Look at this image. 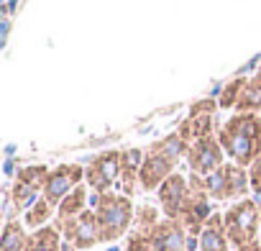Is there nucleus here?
I'll return each mask as SVG.
<instances>
[{
	"mask_svg": "<svg viewBox=\"0 0 261 251\" xmlns=\"http://www.w3.org/2000/svg\"><path fill=\"white\" fill-rule=\"evenodd\" d=\"M213 213H215V208H213V197L207 195L205 180L197 177V174H190V192H187L179 220L185 223V228L190 231L192 238H197L202 233V228H205V223L210 220Z\"/></svg>",
	"mask_w": 261,
	"mask_h": 251,
	"instance_id": "nucleus-6",
	"label": "nucleus"
},
{
	"mask_svg": "<svg viewBox=\"0 0 261 251\" xmlns=\"http://www.w3.org/2000/svg\"><path fill=\"white\" fill-rule=\"evenodd\" d=\"M105 251H120V248H118V246H110V248H105Z\"/></svg>",
	"mask_w": 261,
	"mask_h": 251,
	"instance_id": "nucleus-28",
	"label": "nucleus"
},
{
	"mask_svg": "<svg viewBox=\"0 0 261 251\" xmlns=\"http://www.w3.org/2000/svg\"><path fill=\"white\" fill-rule=\"evenodd\" d=\"M92 210L100 231V243H115L134 228V215H136L134 197H125L115 190L105 195H92Z\"/></svg>",
	"mask_w": 261,
	"mask_h": 251,
	"instance_id": "nucleus-3",
	"label": "nucleus"
},
{
	"mask_svg": "<svg viewBox=\"0 0 261 251\" xmlns=\"http://www.w3.org/2000/svg\"><path fill=\"white\" fill-rule=\"evenodd\" d=\"M236 113H261V72H256L246 80V87L236 105Z\"/></svg>",
	"mask_w": 261,
	"mask_h": 251,
	"instance_id": "nucleus-21",
	"label": "nucleus"
},
{
	"mask_svg": "<svg viewBox=\"0 0 261 251\" xmlns=\"http://www.w3.org/2000/svg\"><path fill=\"white\" fill-rule=\"evenodd\" d=\"M236 251H261V241H256V243H248V246H243V248H236Z\"/></svg>",
	"mask_w": 261,
	"mask_h": 251,
	"instance_id": "nucleus-26",
	"label": "nucleus"
},
{
	"mask_svg": "<svg viewBox=\"0 0 261 251\" xmlns=\"http://www.w3.org/2000/svg\"><path fill=\"white\" fill-rule=\"evenodd\" d=\"M54 228L77 251H87V248H95L100 243V231H97V220H95V210L92 208H87L77 218H67V220L54 218Z\"/></svg>",
	"mask_w": 261,
	"mask_h": 251,
	"instance_id": "nucleus-11",
	"label": "nucleus"
},
{
	"mask_svg": "<svg viewBox=\"0 0 261 251\" xmlns=\"http://www.w3.org/2000/svg\"><path fill=\"white\" fill-rule=\"evenodd\" d=\"M190 144L174 131L164 139L149 144L144 149V167H141V190L156 192L179 167V162L187 157Z\"/></svg>",
	"mask_w": 261,
	"mask_h": 251,
	"instance_id": "nucleus-2",
	"label": "nucleus"
},
{
	"mask_svg": "<svg viewBox=\"0 0 261 251\" xmlns=\"http://www.w3.org/2000/svg\"><path fill=\"white\" fill-rule=\"evenodd\" d=\"M123 251H154L151 241L144 236V233H136V231H130L125 236V243H123Z\"/></svg>",
	"mask_w": 261,
	"mask_h": 251,
	"instance_id": "nucleus-24",
	"label": "nucleus"
},
{
	"mask_svg": "<svg viewBox=\"0 0 261 251\" xmlns=\"http://www.w3.org/2000/svg\"><path fill=\"white\" fill-rule=\"evenodd\" d=\"M218 110H220L218 97H200V100H195V103L190 105L187 118L179 123L177 134H179L187 144L218 134V126H215V113H218Z\"/></svg>",
	"mask_w": 261,
	"mask_h": 251,
	"instance_id": "nucleus-8",
	"label": "nucleus"
},
{
	"mask_svg": "<svg viewBox=\"0 0 261 251\" xmlns=\"http://www.w3.org/2000/svg\"><path fill=\"white\" fill-rule=\"evenodd\" d=\"M258 208H261V200H258Z\"/></svg>",
	"mask_w": 261,
	"mask_h": 251,
	"instance_id": "nucleus-29",
	"label": "nucleus"
},
{
	"mask_svg": "<svg viewBox=\"0 0 261 251\" xmlns=\"http://www.w3.org/2000/svg\"><path fill=\"white\" fill-rule=\"evenodd\" d=\"M218 139L228 162L238 167H251L261 157V115L258 113H233L218 126Z\"/></svg>",
	"mask_w": 261,
	"mask_h": 251,
	"instance_id": "nucleus-1",
	"label": "nucleus"
},
{
	"mask_svg": "<svg viewBox=\"0 0 261 251\" xmlns=\"http://www.w3.org/2000/svg\"><path fill=\"white\" fill-rule=\"evenodd\" d=\"M62 251H77V248H74L72 243H67V241H64V243H62Z\"/></svg>",
	"mask_w": 261,
	"mask_h": 251,
	"instance_id": "nucleus-27",
	"label": "nucleus"
},
{
	"mask_svg": "<svg viewBox=\"0 0 261 251\" xmlns=\"http://www.w3.org/2000/svg\"><path fill=\"white\" fill-rule=\"evenodd\" d=\"M141 167H144V149L120 152V180H118L120 195L134 197L136 190H141Z\"/></svg>",
	"mask_w": 261,
	"mask_h": 251,
	"instance_id": "nucleus-15",
	"label": "nucleus"
},
{
	"mask_svg": "<svg viewBox=\"0 0 261 251\" xmlns=\"http://www.w3.org/2000/svg\"><path fill=\"white\" fill-rule=\"evenodd\" d=\"M49 167L46 164H31V167H21L13 185H11V203L16 213H26L41 195H44V185L49 177Z\"/></svg>",
	"mask_w": 261,
	"mask_h": 251,
	"instance_id": "nucleus-7",
	"label": "nucleus"
},
{
	"mask_svg": "<svg viewBox=\"0 0 261 251\" xmlns=\"http://www.w3.org/2000/svg\"><path fill=\"white\" fill-rule=\"evenodd\" d=\"M223 225H225V233H228L233 251L243 248L248 243H256L258 233H261V208H258V203L253 197H246V200L228 205L223 210Z\"/></svg>",
	"mask_w": 261,
	"mask_h": 251,
	"instance_id": "nucleus-4",
	"label": "nucleus"
},
{
	"mask_svg": "<svg viewBox=\"0 0 261 251\" xmlns=\"http://www.w3.org/2000/svg\"><path fill=\"white\" fill-rule=\"evenodd\" d=\"M29 228L18 218H8L3 225V238H0V251H23L29 243Z\"/></svg>",
	"mask_w": 261,
	"mask_h": 251,
	"instance_id": "nucleus-17",
	"label": "nucleus"
},
{
	"mask_svg": "<svg viewBox=\"0 0 261 251\" xmlns=\"http://www.w3.org/2000/svg\"><path fill=\"white\" fill-rule=\"evenodd\" d=\"M87 200H90V187L87 185H80L74 187L57 208V218L59 220H67V218H77L87 210Z\"/></svg>",
	"mask_w": 261,
	"mask_h": 251,
	"instance_id": "nucleus-18",
	"label": "nucleus"
},
{
	"mask_svg": "<svg viewBox=\"0 0 261 251\" xmlns=\"http://www.w3.org/2000/svg\"><path fill=\"white\" fill-rule=\"evenodd\" d=\"M62 233L54 228V225H46V228H39V231H31L29 236V243L23 251H62Z\"/></svg>",
	"mask_w": 261,
	"mask_h": 251,
	"instance_id": "nucleus-19",
	"label": "nucleus"
},
{
	"mask_svg": "<svg viewBox=\"0 0 261 251\" xmlns=\"http://www.w3.org/2000/svg\"><path fill=\"white\" fill-rule=\"evenodd\" d=\"M248 180H251V192L261 197V157L248 167Z\"/></svg>",
	"mask_w": 261,
	"mask_h": 251,
	"instance_id": "nucleus-25",
	"label": "nucleus"
},
{
	"mask_svg": "<svg viewBox=\"0 0 261 251\" xmlns=\"http://www.w3.org/2000/svg\"><path fill=\"white\" fill-rule=\"evenodd\" d=\"M205 180V187H207V195L215 200V203H238V200H246L248 192H251V180H248V169L246 167H238L233 162H225L218 172H213L210 177H202Z\"/></svg>",
	"mask_w": 261,
	"mask_h": 251,
	"instance_id": "nucleus-5",
	"label": "nucleus"
},
{
	"mask_svg": "<svg viewBox=\"0 0 261 251\" xmlns=\"http://www.w3.org/2000/svg\"><path fill=\"white\" fill-rule=\"evenodd\" d=\"M51 218H57V208H54L44 195H41V197H39L26 213H23V223H26V228H31V231L46 228Z\"/></svg>",
	"mask_w": 261,
	"mask_h": 251,
	"instance_id": "nucleus-20",
	"label": "nucleus"
},
{
	"mask_svg": "<svg viewBox=\"0 0 261 251\" xmlns=\"http://www.w3.org/2000/svg\"><path fill=\"white\" fill-rule=\"evenodd\" d=\"M225 159L228 157H225V152L220 146L218 134L192 141L190 149H187V157H185L190 174H197V177H210L213 172H218L225 164Z\"/></svg>",
	"mask_w": 261,
	"mask_h": 251,
	"instance_id": "nucleus-10",
	"label": "nucleus"
},
{
	"mask_svg": "<svg viewBox=\"0 0 261 251\" xmlns=\"http://www.w3.org/2000/svg\"><path fill=\"white\" fill-rule=\"evenodd\" d=\"M187 192H190V174H182V172H174L156 190V203H159L164 218H179L182 215Z\"/></svg>",
	"mask_w": 261,
	"mask_h": 251,
	"instance_id": "nucleus-14",
	"label": "nucleus"
},
{
	"mask_svg": "<svg viewBox=\"0 0 261 251\" xmlns=\"http://www.w3.org/2000/svg\"><path fill=\"white\" fill-rule=\"evenodd\" d=\"M154 251H197V238L190 236L179 218H162V223L146 236Z\"/></svg>",
	"mask_w": 261,
	"mask_h": 251,
	"instance_id": "nucleus-12",
	"label": "nucleus"
},
{
	"mask_svg": "<svg viewBox=\"0 0 261 251\" xmlns=\"http://www.w3.org/2000/svg\"><path fill=\"white\" fill-rule=\"evenodd\" d=\"M246 80H248V77L238 74V77H233V80H228V82L223 85V90L218 92V105H220V110H236V105H238V100H241V92H243V87H246Z\"/></svg>",
	"mask_w": 261,
	"mask_h": 251,
	"instance_id": "nucleus-23",
	"label": "nucleus"
},
{
	"mask_svg": "<svg viewBox=\"0 0 261 251\" xmlns=\"http://www.w3.org/2000/svg\"><path fill=\"white\" fill-rule=\"evenodd\" d=\"M162 218H164V213H162V208H156V205H151V203H144V205H136V215H134V228L130 231H136V233H144V236H149L159 223H162Z\"/></svg>",
	"mask_w": 261,
	"mask_h": 251,
	"instance_id": "nucleus-22",
	"label": "nucleus"
},
{
	"mask_svg": "<svg viewBox=\"0 0 261 251\" xmlns=\"http://www.w3.org/2000/svg\"><path fill=\"white\" fill-rule=\"evenodd\" d=\"M85 185V167L82 164H59L49 172L46 177V185H44V197L59 208V203L74 190Z\"/></svg>",
	"mask_w": 261,
	"mask_h": 251,
	"instance_id": "nucleus-13",
	"label": "nucleus"
},
{
	"mask_svg": "<svg viewBox=\"0 0 261 251\" xmlns=\"http://www.w3.org/2000/svg\"><path fill=\"white\" fill-rule=\"evenodd\" d=\"M230 241H228V233H225V225H223V213L215 210L210 215V220L205 223L202 233L197 236V251H230Z\"/></svg>",
	"mask_w": 261,
	"mask_h": 251,
	"instance_id": "nucleus-16",
	"label": "nucleus"
},
{
	"mask_svg": "<svg viewBox=\"0 0 261 251\" xmlns=\"http://www.w3.org/2000/svg\"><path fill=\"white\" fill-rule=\"evenodd\" d=\"M118 180H120V152L115 149L95 154L85 164V185L95 195L113 192V187H118Z\"/></svg>",
	"mask_w": 261,
	"mask_h": 251,
	"instance_id": "nucleus-9",
	"label": "nucleus"
}]
</instances>
